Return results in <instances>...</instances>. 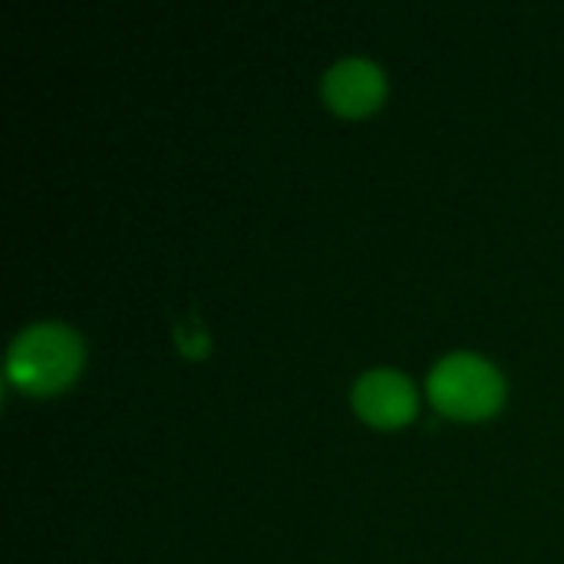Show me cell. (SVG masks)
Wrapping results in <instances>:
<instances>
[{"mask_svg":"<svg viewBox=\"0 0 564 564\" xmlns=\"http://www.w3.org/2000/svg\"><path fill=\"white\" fill-rule=\"evenodd\" d=\"M86 364L83 337L56 321L20 330L7 350V380L30 397H56L69 390Z\"/></svg>","mask_w":564,"mask_h":564,"instance_id":"cell-1","label":"cell"},{"mask_svg":"<svg viewBox=\"0 0 564 564\" xmlns=\"http://www.w3.org/2000/svg\"><path fill=\"white\" fill-rule=\"evenodd\" d=\"M430 403L456 420V423H479L502 410L506 403V377L496 364L479 354H449L443 357L426 377Z\"/></svg>","mask_w":564,"mask_h":564,"instance_id":"cell-2","label":"cell"},{"mask_svg":"<svg viewBox=\"0 0 564 564\" xmlns=\"http://www.w3.org/2000/svg\"><path fill=\"white\" fill-rule=\"evenodd\" d=\"M354 413L373 430H403L416 420L420 393L413 380L393 367L367 370L350 390Z\"/></svg>","mask_w":564,"mask_h":564,"instance_id":"cell-3","label":"cell"},{"mask_svg":"<svg viewBox=\"0 0 564 564\" xmlns=\"http://www.w3.org/2000/svg\"><path fill=\"white\" fill-rule=\"evenodd\" d=\"M321 96L334 116H344V119L373 116L387 99V73L373 59L344 56L324 73Z\"/></svg>","mask_w":564,"mask_h":564,"instance_id":"cell-4","label":"cell"}]
</instances>
